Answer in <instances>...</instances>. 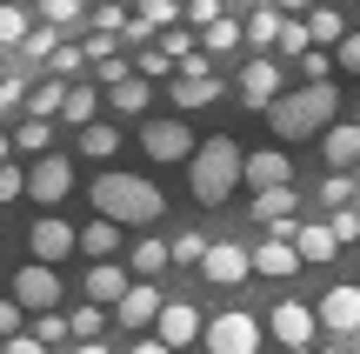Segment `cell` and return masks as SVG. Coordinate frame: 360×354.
<instances>
[{
	"mask_svg": "<svg viewBox=\"0 0 360 354\" xmlns=\"http://www.w3.org/2000/svg\"><path fill=\"white\" fill-rule=\"evenodd\" d=\"M294 181V160L281 154V147H260V154H247V187H281Z\"/></svg>",
	"mask_w": 360,
	"mask_h": 354,
	"instance_id": "17",
	"label": "cell"
},
{
	"mask_svg": "<svg viewBox=\"0 0 360 354\" xmlns=\"http://www.w3.org/2000/svg\"><path fill=\"white\" fill-rule=\"evenodd\" d=\"M94 101H101L94 87H67V107H60V120H74V127H87V120H94Z\"/></svg>",
	"mask_w": 360,
	"mask_h": 354,
	"instance_id": "29",
	"label": "cell"
},
{
	"mask_svg": "<svg viewBox=\"0 0 360 354\" xmlns=\"http://www.w3.org/2000/svg\"><path fill=\"white\" fill-rule=\"evenodd\" d=\"M160 47H167L174 61H180V53H193V20L187 27H160Z\"/></svg>",
	"mask_w": 360,
	"mask_h": 354,
	"instance_id": "41",
	"label": "cell"
},
{
	"mask_svg": "<svg viewBox=\"0 0 360 354\" xmlns=\"http://www.w3.org/2000/svg\"><path fill=\"white\" fill-rule=\"evenodd\" d=\"M274 47H281V53H294V61H300V53L314 47V27H307V20H281V40H274Z\"/></svg>",
	"mask_w": 360,
	"mask_h": 354,
	"instance_id": "30",
	"label": "cell"
},
{
	"mask_svg": "<svg viewBox=\"0 0 360 354\" xmlns=\"http://www.w3.org/2000/svg\"><path fill=\"white\" fill-rule=\"evenodd\" d=\"M27 248H34L40 261H60V254H74V248H80V234H74L67 221H53V214H47V221L27 227Z\"/></svg>",
	"mask_w": 360,
	"mask_h": 354,
	"instance_id": "14",
	"label": "cell"
},
{
	"mask_svg": "<svg viewBox=\"0 0 360 354\" xmlns=\"http://www.w3.org/2000/svg\"><path fill=\"white\" fill-rule=\"evenodd\" d=\"M254 214L260 221H281V214H294V187H254Z\"/></svg>",
	"mask_w": 360,
	"mask_h": 354,
	"instance_id": "25",
	"label": "cell"
},
{
	"mask_svg": "<svg viewBox=\"0 0 360 354\" xmlns=\"http://www.w3.org/2000/svg\"><path fill=\"white\" fill-rule=\"evenodd\" d=\"M134 67L120 61V53H101V61H94V80H101V87H114V80H127Z\"/></svg>",
	"mask_w": 360,
	"mask_h": 354,
	"instance_id": "38",
	"label": "cell"
},
{
	"mask_svg": "<svg viewBox=\"0 0 360 354\" xmlns=\"http://www.w3.org/2000/svg\"><path fill=\"white\" fill-rule=\"evenodd\" d=\"M154 328H160V341H167V348H187L193 334H200V308H193V301H167Z\"/></svg>",
	"mask_w": 360,
	"mask_h": 354,
	"instance_id": "15",
	"label": "cell"
},
{
	"mask_svg": "<svg viewBox=\"0 0 360 354\" xmlns=\"http://www.w3.org/2000/svg\"><path fill=\"white\" fill-rule=\"evenodd\" d=\"M27 194H34V201H67V194H74V167H67L60 154H34V167H27Z\"/></svg>",
	"mask_w": 360,
	"mask_h": 354,
	"instance_id": "11",
	"label": "cell"
},
{
	"mask_svg": "<svg viewBox=\"0 0 360 354\" xmlns=\"http://www.w3.org/2000/svg\"><path fill=\"white\" fill-rule=\"evenodd\" d=\"M141 13H147L154 27H174V0H141Z\"/></svg>",
	"mask_w": 360,
	"mask_h": 354,
	"instance_id": "46",
	"label": "cell"
},
{
	"mask_svg": "<svg viewBox=\"0 0 360 354\" xmlns=\"http://www.w3.org/2000/svg\"><path fill=\"white\" fill-rule=\"evenodd\" d=\"M20 107L27 114H40V120H53L67 107V87H40V94H20Z\"/></svg>",
	"mask_w": 360,
	"mask_h": 354,
	"instance_id": "28",
	"label": "cell"
},
{
	"mask_svg": "<svg viewBox=\"0 0 360 354\" xmlns=\"http://www.w3.org/2000/svg\"><path fill=\"white\" fill-rule=\"evenodd\" d=\"M127 281H134V267H114V261H94V267H87V301L114 308L120 294H127Z\"/></svg>",
	"mask_w": 360,
	"mask_h": 354,
	"instance_id": "16",
	"label": "cell"
},
{
	"mask_svg": "<svg viewBox=\"0 0 360 354\" xmlns=\"http://www.w3.org/2000/svg\"><path fill=\"white\" fill-rule=\"evenodd\" d=\"M141 147H147V154H154V160H187V154H193V147H200V141H193V134H187V120H147Z\"/></svg>",
	"mask_w": 360,
	"mask_h": 354,
	"instance_id": "12",
	"label": "cell"
},
{
	"mask_svg": "<svg viewBox=\"0 0 360 354\" xmlns=\"http://www.w3.org/2000/svg\"><path fill=\"white\" fill-rule=\"evenodd\" d=\"M247 274H254V254L233 248V241H214L207 261H200V281H214V288H240Z\"/></svg>",
	"mask_w": 360,
	"mask_h": 354,
	"instance_id": "9",
	"label": "cell"
},
{
	"mask_svg": "<svg viewBox=\"0 0 360 354\" xmlns=\"http://www.w3.org/2000/svg\"><path fill=\"white\" fill-rule=\"evenodd\" d=\"M47 27H53V20H47ZM47 27H34V34H27V40H20V47H27V53H34V61H40V53H53V47H60V40H53V34H47Z\"/></svg>",
	"mask_w": 360,
	"mask_h": 354,
	"instance_id": "44",
	"label": "cell"
},
{
	"mask_svg": "<svg viewBox=\"0 0 360 354\" xmlns=\"http://www.w3.org/2000/svg\"><path fill=\"white\" fill-rule=\"evenodd\" d=\"M281 13H307V0H281Z\"/></svg>",
	"mask_w": 360,
	"mask_h": 354,
	"instance_id": "49",
	"label": "cell"
},
{
	"mask_svg": "<svg viewBox=\"0 0 360 354\" xmlns=\"http://www.w3.org/2000/svg\"><path fill=\"white\" fill-rule=\"evenodd\" d=\"M334 61L347 67V74H360V34H340L334 40Z\"/></svg>",
	"mask_w": 360,
	"mask_h": 354,
	"instance_id": "43",
	"label": "cell"
},
{
	"mask_svg": "<svg viewBox=\"0 0 360 354\" xmlns=\"http://www.w3.org/2000/svg\"><path fill=\"white\" fill-rule=\"evenodd\" d=\"M20 194H27V167L0 160V201H20Z\"/></svg>",
	"mask_w": 360,
	"mask_h": 354,
	"instance_id": "40",
	"label": "cell"
},
{
	"mask_svg": "<svg viewBox=\"0 0 360 354\" xmlns=\"http://www.w3.org/2000/svg\"><path fill=\"white\" fill-rule=\"evenodd\" d=\"M354 208H360V194H354Z\"/></svg>",
	"mask_w": 360,
	"mask_h": 354,
	"instance_id": "51",
	"label": "cell"
},
{
	"mask_svg": "<svg viewBox=\"0 0 360 354\" xmlns=\"http://www.w3.org/2000/svg\"><path fill=\"white\" fill-rule=\"evenodd\" d=\"M307 27H314V40H340L347 34V20H340L334 7H307Z\"/></svg>",
	"mask_w": 360,
	"mask_h": 354,
	"instance_id": "32",
	"label": "cell"
},
{
	"mask_svg": "<svg viewBox=\"0 0 360 354\" xmlns=\"http://www.w3.org/2000/svg\"><path fill=\"white\" fill-rule=\"evenodd\" d=\"M47 61H53V67H60V74H74V67H80V61H87V47H53V53H47Z\"/></svg>",
	"mask_w": 360,
	"mask_h": 354,
	"instance_id": "45",
	"label": "cell"
},
{
	"mask_svg": "<svg viewBox=\"0 0 360 354\" xmlns=\"http://www.w3.org/2000/svg\"><path fill=\"white\" fill-rule=\"evenodd\" d=\"M300 261H307V254H300V241H287V234H267L254 248V274H267V281H287Z\"/></svg>",
	"mask_w": 360,
	"mask_h": 354,
	"instance_id": "13",
	"label": "cell"
},
{
	"mask_svg": "<svg viewBox=\"0 0 360 354\" xmlns=\"http://www.w3.org/2000/svg\"><path fill=\"white\" fill-rule=\"evenodd\" d=\"M314 308H321V328L334 334V341H354L360 334V288H327Z\"/></svg>",
	"mask_w": 360,
	"mask_h": 354,
	"instance_id": "8",
	"label": "cell"
},
{
	"mask_svg": "<svg viewBox=\"0 0 360 354\" xmlns=\"http://www.w3.org/2000/svg\"><path fill=\"white\" fill-rule=\"evenodd\" d=\"M107 107H114V114H141V107H147V74L114 80V87H107Z\"/></svg>",
	"mask_w": 360,
	"mask_h": 354,
	"instance_id": "23",
	"label": "cell"
},
{
	"mask_svg": "<svg viewBox=\"0 0 360 354\" xmlns=\"http://www.w3.org/2000/svg\"><path fill=\"white\" fill-rule=\"evenodd\" d=\"M0 160H13V134H0Z\"/></svg>",
	"mask_w": 360,
	"mask_h": 354,
	"instance_id": "50",
	"label": "cell"
},
{
	"mask_svg": "<svg viewBox=\"0 0 360 354\" xmlns=\"http://www.w3.org/2000/svg\"><path fill=\"white\" fill-rule=\"evenodd\" d=\"M167 261H174V248H167V241H154V234H147L141 248H127V267H134V274H160Z\"/></svg>",
	"mask_w": 360,
	"mask_h": 354,
	"instance_id": "24",
	"label": "cell"
},
{
	"mask_svg": "<svg viewBox=\"0 0 360 354\" xmlns=\"http://www.w3.org/2000/svg\"><path fill=\"white\" fill-rule=\"evenodd\" d=\"M247 40H254V47H274V40H281V13H274V7H254V20H247Z\"/></svg>",
	"mask_w": 360,
	"mask_h": 354,
	"instance_id": "27",
	"label": "cell"
},
{
	"mask_svg": "<svg viewBox=\"0 0 360 354\" xmlns=\"http://www.w3.org/2000/svg\"><path fill=\"white\" fill-rule=\"evenodd\" d=\"M27 34H34L27 7H0V40H27Z\"/></svg>",
	"mask_w": 360,
	"mask_h": 354,
	"instance_id": "35",
	"label": "cell"
},
{
	"mask_svg": "<svg viewBox=\"0 0 360 354\" xmlns=\"http://www.w3.org/2000/svg\"><path fill=\"white\" fill-rule=\"evenodd\" d=\"M354 194H360V181H354L347 167H334V174H327V181H321V201H334V208H347Z\"/></svg>",
	"mask_w": 360,
	"mask_h": 354,
	"instance_id": "31",
	"label": "cell"
},
{
	"mask_svg": "<svg viewBox=\"0 0 360 354\" xmlns=\"http://www.w3.org/2000/svg\"><path fill=\"white\" fill-rule=\"evenodd\" d=\"M274 341L281 348H307L314 334H321V308H307V301H274Z\"/></svg>",
	"mask_w": 360,
	"mask_h": 354,
	"instance_id": "6",
	"label": "cell"
},
{
	"mask_svg": "<svg viewBox=\"0 0 360 354\" xmlns=\"http://www.w3.org/2000/svg\"><path fill=\"white\" fill-rule=\"evenodd\" d=\"M120 227H127V221H114V214H94V221L80 227V248H87L94 261H107V254H120Z\"/></svg>",
	"mask_w": 360,
	"mask_h": 354,
	"instance_id": "19",
	"label": "cell"
},
{
	"mask_svg": "<svg viewBox=\"0 0 360 354\" xmlns=\"http://www.w3.org/2000/svg\"><path fill=\"white\" fill-rule=\"evenodd\" d=\"M321 147H327V167H354L360 160V127L354 120H334V127L321 134Z\"/></svg>",
	"mask_w": 360,
	"mask_h": 354,
	"instance_id": "20",
	"label": "cell"
},
{
	"mask_svg": "<svg viewBox=\"0 0 360 354\" xmlns=\"http://www.w3.org/2000/svg\"><path fill=\"white\" fill-rule=\"evenodd\" d=\"M80 154H94V160L120 154V134L107 127V120H87V127H80Z\"/></svg>",
	"mask_w": 360,
	"mask_h": 354,
	"instance_id": "26",
	"label": "cell"
},
{
	"mask_svg": "<svg viewBox=\"0 0 360 354\" xmlns=\"http://www.w3.org/2000/svg\"><path fill=\"white\" fill-rule=\"evenodd\" d=\"M187 181H193V201L200 208H220V201L233 194V187L247 181V154L233 134H214V141H200V154L187 160Z\"/></svg>",
	"mask_w": 360,
	"mask_h": 354,
	"instance_id": "2",
	"label": "cell"
},
{
	"mask_svg": "<svg viewBox=\"0 0 360 354\" xmlns=\"http://www.w3.org/2000/svg\"><path fill=\"white\" fill-rule=\"evenodd\" d=\"M13 294L27 301V315H47V308H60V274H53V261H27L20 274H13Z\"/></svg>",
	"mask_w": 360,
	"mask_h": 354,
	"instance_id": "5",
	"label": "cell"
},
{
	"mask_svg": "<svg viewBox=\"0 0 360 354\" xmlns=\"http://www.w3.org/2000/svg\"><path fill=\"white\" fill-rule=\"evenodd\" d=\"M220 101V80L214 74H180L174 80V107L180 114H200V107H214Z\"/></svg>",
	"mask_w": 360,
	"mask_h": 354,
	"instance_id": "18",
	"label": "cell"
},
{
	"mask_svg": "<svg viewBox=\"0 0 360 354\" xmlns=\"http://www.w3.org/2000/svg\"><path fill=\"white\" fill-rule=\"evenodd\" d=\"M240 101L267 114V107L281 101V61H267V53H254V61L240 67Z\"/></svg>",
	"mask_w": 360,
	"mask_h": 354,
	"instance_id": "10",
	"label": "cell"
},
{
	"mask_svg": "<svg viewBox=\"0 0 360 354\" xmlns=\"http://www.w3.org/2000/svg\"><path fill=\"white\" fill-rule=\"evenodd\" d=\"M207 248H214V241H200V234H180V241H174V267H200V261H207Z\"/></svg>",
	"mask_w": 360,
	"mask_h": 354,
	"instance_id": "33",
	"label": "cell"
},
{
	"mask_svg": "<svg viewBox=\"0 0 360 354\" xmlns=\"http://www.w3.org/2000/svg\"><path fill=\"white\" fill-rule=\"evenodd\" d=\"M80 7H87V0H40V20L67 27V20H80Z\"/></svg>",
	"mask_w": 360,
	"mask_h": 354,
	"instance_id": "36",
	"label": "cell"
},
{
	"mask_svg": "<svg viewBox=\"0 0 360 354\" xmlns=\"http://www.w3.org/2000/svg\"><path fill=\"white\" fill-rule=\"evenodd\" d=\"M294 241H300V254H307V261H334V248H340L334 221H314V227L300 221V234H294Z\"/></svg>",
	"mask_w": 360,
	"mask_h": 354,
	"instance_id": "21",
	"label": "cell"
},
{
	"mask_svg": "<svg viewBox=\"0 0 360 354\" xmlns=\"http://www.w3.org/2000/svg\"><path fill=\"white\" fill-rule=\"evenodd\" d=\"M160 308H167V294L154 288V274H134L127 294L114 301V315H120V328H147V321H160Z\"/></svg>",
	"mask_w": 360,
	"mask_h": 354,
	"instance_id": "7",
	"label": "cell"
},
{
	"mask_svg": "<svg viewBox=\"0 0 360 354\" xmlns=\"http://www.w3.org/2000/svg\"><path fill=\"white\" fill-rule=\"evenodd\" d=\"M334 107H340V94L327 87V80H300L294 94H281V101L267 107V120H274L281 141H314V134L334 127Z\"/></svg>",
	"mask_w": 360,
	"mask_h": 354,
	"instance_id": "1",
	"label": "cell"
},
{
	"mask_svg": "<svg viewBox=\"0 0 360 354\" xmlns=\"http://www.w3.org/2000/svg\"><path fill=\"white\" fill-rule=\"evenodd\" d=\"M240 40H247V27H240V20H227V13L200 27V47H207V53H233Z\"/></svg>",
	"mask_w": 360,
	"mask_h": 354,
	"instance_id": "22",
	"label": "cell"
},
{
	"mask_svg": "<svg viewBox=\"0 0 360 354\" xmlns=\"http://www.w3.org/2000/svg\"><path fill=\"white\" fill-rule=\"evenodd\" d=\"M74 341H101V301L74 308Z\"/></svg>",
	"mask_w": 360,
	"mask_h": 354,
	"instance_id": "34",
	"label": "cell"
},
{
	"mask_svg": "<svg viewBox=\"0 0 360 354\" xmlns=\"http://www.w3.org/2000/svg\"><path fill=\"white\" fill-rule=\"evenodd\" d=\"M187 20H193V27H207V20H220V0H193V7H187Z\"/></svg>",
	"mask_w": 360,
	"mask_h": 354,
	"instance_id": "47",
	"label": "cell"
},
{
	"mask_svg": "<svg viewBox=\"0 0 360 354\" xmlns=\"http://www.w3.org/2000/svg\"><path fill=\"white\" fill-rule=\"evenodd\" d=\"M13 147H27V154H40V147H47V120H40V114H27V127L13 134Z\"/></svg>",
	"mask_w": 360,
	"mask_h": 354,
	"instance_id": "37",
	"label": "cell"
},
{
	"mask_svg": "<svg viewBox=\"0 0 360 354\" xmlns=\"http://www.w3.org/2000/svg\"><path fill=\"white\" fill-rule=\"evenodd\" d=\"M214 354H247V348H260V321L254 315H240V308H227L220 321H207V334H200Z\"/></svg>",
	"mask_w": 360,
	"mask_h": 354,
	"instance_id": "4",
	"label": "cell"
},
{
	"mask_svg": "<svg viewBox=\"0 0 360 354\" xmlns=\"http://www.w3.org/2000/svg\"><path fill=\"white\" fill-rule=\"evenodd\" d=\"M300 74H307V80H327V74H334V53H327V47H307V53H300Z\"/></svg>",
	"mask_w": 360,
	"mask_h": 354,
	"instance_id": "39",
	"label": "cell"
},
{
	"mask_svg": "<svg viewBox=\"0 0 360 354\" xmlns=\"http://www.w3.org/2000/svg\"><path fill=\"white\" fill-rule=\"evenodd\" d=\"M160 187L147 181V174H101L94 181V214H114V221H127V227H154L160 221Z\"/></svg>",
	"mask_w": 360,
	"mask_h": 354,
	"instance_id": "3",
	"label": "cell"
},
{
	"mask_svg": "<svg viewBox=\"0 0 360 354\" xmlns=\"http://www.w3.org/2000/svg\"><path fill=\"white\" fill-rule=\"evenodd\" d=\"M20 315H27V301H20V294H7V301H0V341L20 334Z\"/></svg>",
	"mask_w": 360,
	"mask_h": 354,
	"instance_id": "42",
	"label": "cell"
},
{
	"mask_svg": "<svg viewBox=\"0 0 360 354\" xmlns=\"http://www.w3.org/2000/svg\"><path fill=\"white\" fill-rule=\"evenodd\" d=\"M94 27H101V34H120L127 20H120V7H101V13H94Z\"/></svg>",
	"mask_w": 360,
	"mask_h": 354,
	"instance_id": "48",
	"label": "cell"
}]
</instances>
